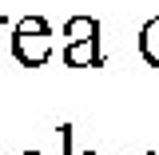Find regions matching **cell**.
Listing matches in <instances>:
<instances>
[{
  "mask_svg": "<svg viewBox=\"0 0 159 155\" xmlns=\"http://www.w3.org/2000/svg\"><path fill=\"white\" fill-rule=\"evenodd\" d=\"M12 52L24 68H44L52 60V28L44 16H24L12 28Z\"/></svg>",
  "mask_w": 159,
  "mask_h": 155,
  "instance_id": "cell-1",
  "label": "cell"
},
{
  "mask_svg": "<svg viewBox=\"0 0 159 155\" xmlns=\"http://www.w3.org/2000/svg\"><path fill=\"white\" fill-rule=\"evenodd\" d=\"M99 40H80V44H64V64L68 68H99Z\"/></svg>",
  "mask_w": 159,
  "mask_h": 155,
  "instance_id": "cell-2",
  "label": "cell"
},
{
  "mask_svg": "<svg viewBox=\"0 0 159 155\" xmlns=\"http://www.w3.org/2000/svg\"><path fill=\"white\" fill-rule=\"evenodd\" d=\"M64 36H68V44H80V40H99V20L96 16H72L68 24H64Z\"/></svg>",
  "mask_w": 159,
  "mask_h": 155,
  "instance_id": "cell-3",
  "label": "cell"
},
{
  "mask_svg": "<svg viewBox=\"0 0 159 155\" xmlns=\"http://www.w3.org/2000/svg\"><path fill=\"white\" fill-rule=\"evenodd\" d=\"M139 52H143V60L151 68H159V16H151L139 28Z\"/></svg>",
  "mask_w": 159,
  "mask_h": 155,
  "instance_id": "cell-4",
  "label": "cell"
},
{
  "mask_svg": "<svg viewBox=\"0 0 159 155\" xmlns=\"http://www.w3.org/2000/svg\"><path fill=\"white\" fill-rule=\"evenodd\" d=\"M60 135H64V155H72V127H60ZM80 155H96V151H80Z\"/></svg>",
  "mask_w": 159,
  "mask_h": 155,
  "instance_id": "cell-5",
  "label": "cell"
},
{
  "mask_svg": "<svg viewBox=\"0 0 159 155\" xmlns=\"http://www.w3.org/2000/svg\"><path fill=\"white\" fill-rule=\"evenodd\" d=\"M20 155H40V151H20Z\"/></svg>",
  "mask_w": 159,
  "mask_h": 155,
  "instance_id": "cell-6",
  "label": "cell"
},
{
  "mask_svg": "<svg viewBox=\"0 0 159 155\" xmlns=\"http://www.w3.org/2000/svg\"><path fill=\"white\" fill-rule=\"evenodd\" d=\"M151 155H159V151H151Z\"/></svg>",
  "mask_w": 159,
  "mask_h": 155,
  "instance_id": "cell-7",
  "label": "cell"
}]
</instances>
